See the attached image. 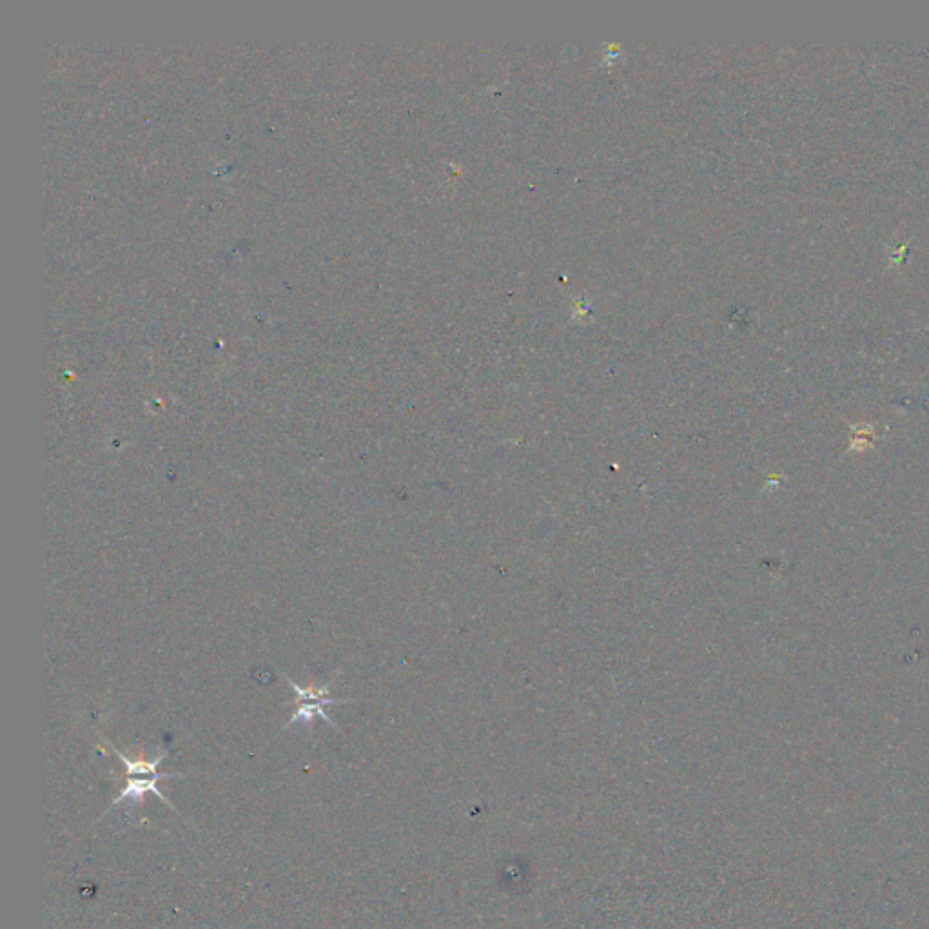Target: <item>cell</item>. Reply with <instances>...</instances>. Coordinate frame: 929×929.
Listing matches in <instances>:
<instances>
[{"instance_id":"1","label":"cell","mask_w":929,"mask_h":929,"mask_svg":"<svg viewBox=\"0 0 929 929\" xmlns=\"http://www.w3.org/2000/svg\"><path fill=\"white\" fill-rule=\"evenodd\" d=\"M109 750L115 753L118 759L126 766V786L122 788V792L118 793L117 799L111 802V808L126 801L135 804V806H142V804H144V797H146L147 793H155L160 801L167 804L171 810L177 812L175 804H171L166 795L160 792L158 783H160L162 779H178V777H187V775L186 773L158 772V766H160V763L167 757V750L158 753L153 761H147L146 757H138V759L128 757V755L118 752L113 744H109Z\"/></svg>"},{"instance_id":"2","label":"cell","mask_w":929,"mask_h":929,"mask_svg":"<svg viewBox=\"0 0 929 929\" xmlns=\"http://www.w3.org/2000/svg\"><path fill=\"white\" fill-rule=\"evenodd\" d=\"M343 703H353V699H338V697H323L320 701H307V703H298V708L294 712L293 717L289 719V723L285 724L284 730L291 728L293 724L302 723L307 726V728H313L314 717H320L322 721L333 726L338 730V726L334 723L333 719L327 715L325 712V706L329 705H343Z\"/></svg>"}]
</instances>
